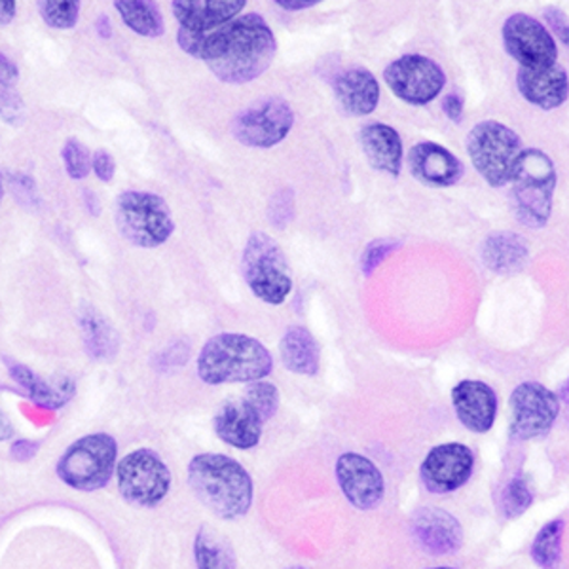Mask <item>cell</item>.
Here are the masks:
<instances>
[{"label": "cell", "mask_w": 569, "mask_h": 569, "mask_svg": "<svg viewBox=\"0 0 569 569\" xmlns=\"http://www.w3.org/2000/svg\"><path fill=\"white\" fill-rule=\"evenodd\" d=\"M429 569H456V568H448V566H439V568H429Z\"/></svg>", "instance_id": "49"}, {"label": "cell", "mask_w": 569, "mask_h": 569, "mask_svg": "<svg viewBox=\"0 0 569 569\" xmlns=\"http://www.w3.org/2000/svg\"><path fill=\"white\" fill-rule=\"evenodd\" d=\"M338 103L353 117H369L380 103V84L365 67L342 71L332 82Z\"/></svg>", "instance_id": "23"}, {"label": "cell", "mask_w": 569, "mask_h": 569, "mask_svg": "<svg viewBox=\"0 0 569 569\" xmlns=\"http://www.w3.org/2000/svg\"><path fill=\"white\" fill-rule=\"evenodd\" d=\"M243 399L247 402H251L254 410L259 412L260 418L264 420V423L278 415L279 391L273 383L264 382V380L249 383L246 388V393H243Z\"/></svg>", "instance_id": "33"}, {"label": "cell", "mask_w": 569, "mask_h": 569, "mask_svg": "<svg viewBox=\"0 0 569 569\" xmlns=\"http://www.w3.org/2000/svg\"><path fill=\"white\" fill-rule=\"evenodd\" d=\"M91 169L98 176L99 181L110 182L117 176V160L110 154L109 150L99 149L93 152Z\"/></svg>", "instance_id": "40"}, {"label": "cell", "mask_w": 569, "mask_h": 569, "mask_svg": "<svg viewBox=\"0 0 569 569\" xmlns=\"http://www.w3.org/2000/svg\"><path fill=\"white\" fill-rule=\"evenodd\" d=\"M337 480L343 498L357 511H375L386 498L382 471L362 453L346 452L338 458Z\"/></svg>", "instance_id": "15"}, {"label": "cell", "mask_w": 569, "mask_h": 569, "mask_svg": "<svg viewBox=\"0 0 569 569\" xmlns=\"http://www.w3.org/2000/svg\"><path fill=\"white\" fill-rule=\"evenodd\" d=\"M20 80V67L16 66L12 58L7 53L0 52V86L4 88H16Z\"/></svg>", "instance_id": "41"}, {"label": "cell", "mask_w": 569, "mask_h": 569, "mask_svg": "<svg viewBox=\"0 0 569 569\" xmlns=\"http://www.w3.org/2000/svg\"><path fill=\"white\" fill-rule=\"evenodd\" d=\"M410 536L431 557H448L463 545L460 520L439 507L418 509L410 520Z\"/></svg>", "instance_id": "16"}, {"label": "cell", "mask_w": 569, "mask_h": 569, "mask_svg": "<svg viewBox=\"0 0 569 569\" xmlns=\"http://www.w3.org/2000/svg\"><path fill=\"white\" fill-rule=\"evenodd\" d=\"M295 217V196L292 190H279L268 206V219L276 228H284Z\"/></svg>", "instance_id": "36"}, {"label": "cell", "mask_w": 569, "mask_h": 569, "mask_svg": "<svg viewBox=\"0 0 569 569\" xmlns=\"http://www.w3.org/2000/svg\"><path fill=\"white\" fill-rule=\"evenodd\" d=\"M18 13V0H0V29L10 26Z\"/></svg>", "instance_id": "45"}, {"label": "cell", "mask_w": 569, "mask_h": 569, "mask_svg": "<svg viewBox=\"0 0 569 569\" xmlns=\"http://www.w3.org/2000/svg\"><path fill=\"white\" fill-rule=\"evenodd\" d=\"M80 332L84 340L86 353L93 361H112L120 351V340H118L117 330L109 323L101 311L86 306L78 316Z\"/></svg>", "instance_id": "26"}, {"label": "cell", "mask_w": 569, "mask_h": 569, "mask_svg": "<svg viewBox=\"0 0 569 569\" xmlns=\"http://www.w3.org/2000/svg\"><path fill=\"white\" fill-rule=\"evenodd\" d=\"M8 372L16 382L20 383L21 389L29 395L31 401L37 402L39 407L50 408V410H59L66 407L67 402L74 397V382L67 376L56 378V380H46L42 376L37 375L33 369H29L21 362L13 359H4Z\"/></svg>", "instance_id": "24"}, {"label": "cell", "mask_w": 569, "mask_h": 569, "mask_svg": "<svg viewBox=\"0 0 569 569\" xmlns=\"http://www.w3.org/2000/svg\"><path fill=\"white\" fill-rule=\"evenodd\" d=\"M61 156H63V163H66L67 176L71 177L72 181H82V179L90 176L93 156H91L90 149L86 147L84 142L78 141L77 137L67 139Z\"/></svg>", "instance_id": "34"}, {"label": "cell", "mask_w": 569, "mask_h": 569, "mask_svg": "<svg viewBox=\"0 0 569 569\" xmlns=\"http://www.w3.org/2000/svg\"><path fill=\"white\" fill-rule=\"evenodd\" d=\"M114 219L118 232L142 249L163 246L176 230L168 201L144 190H126L118 196Z\"/></svg>", "instance_id": "7"}, {"label": "cell", "mask_w": 569, "mask_h": 569, "mask_svg": "<svg viewBox=\"0 0 569 569\" xmlns=\"http://www.w3.org/2000/svg\"><path fill=\"white\" fill-rule=\"evenodd\" d=\"M359 142L372 168L393 179L401 176L405 150L399 131L388 123L370 122L359 131Z\"/></svg>", "instance_id": "22"}, {"label": "cell", "mask_w": 569, "mask_h": 569, "mask_svg": "<svg viewBox=\"0 0 569 569\" xmlns=\"http://www.w3.org/2000/svg\"><path fill=\"white\" fill-rule=\"evenodd\" d=\"M241 273L252 295L266 305H283L291 295V268L283 249L268 233L249 236L241 254Z\"/></svg>", "instance_id": "6"}, {"label": "cell", "mask_w": 569, "mask_h": 569, "mask_svg": "<svg viewBox=\"0 0 569 569\" xmlns=\"http://www.w3.org/2000/svg\"><path fill=\"white\" fill-rule=\"evenodd\" d=\"M518 93L537 109L555 110L562 107L569 98V77L563 67L547 69H518Z\"/></svg>", "instance_id": "21"}, {"label": "cell", "mask_w": 569, "mask_h": 569, "mask_svg": "<svg viewBox=\"0 0 569 569\" xmlns=\"http://www.w3.org/2000/svg\"><path fill=\"white\" fill-rule=\"evenodd\" d=\"M284 367L295 375L316 376L319 372V346L305 327H291L279 343Z\"/></svg>", "instance_id": "27"}, {"label": "cell", "mask_w": 569, "mask_h": 569, "mask_svg": "<svg viewBox=\"0 0 569 569\" xmlns=\"http://www.w3.org/2000/svg\"><path fill=\"white\" fill-rule=\"evenodd\" d=\"M325 0H273V4H278L284 12H300L308 8L318 7Z\"/></svg>", "instance_id": "44"}, {"label": "cell", "mask_w": 569, "mask_h": 569, "mask_svg": "<svg viewBox=\"0 0 569 569\" xmlns=\"http://www.w3.org/2000/svg\"><path fill=\"white\" fill-rule=\"evenodd\" d=\"M213 427L217 437L222 442H227L228 447L252 450L259 447L264 420L260 418L251 402L240 397V399L222 402L219 412L214 415Z\"/></svg>", "instance_id": "18"}, {"label": "cell", "mask_w": 569, "mask_h": 569, "mask_svg": "<svg viewBox=\"0 0 569 569\" xmlns=\"http://www.w3.org/2000/svg\"><path fill=\"white\" fill-rule=\"evenodd\" d=\"M13 435V427L7 415L0 410V440H8Z\"/></svg>", "instance_id": "46"}, {"label": "cell", "mask_w": 569, "mask_h": 569, "mask_svg": "<svg viewBox=\"0 0 569 569\" xmlns=\"http://www.w3.org/2000/svg\"><path fill=\"white\" fill-rule=\"evenodd\" d=\"M26 118V104L13 88L0 86V120L7 123H20Z\"/></svg>", "instance_id": "38"}, {"label": "cell", "mask_w": 569, "mask_h": 569, "mask_svg": "<svg viewBox=\"0 0 569 569\" xmlns=\"http://www.w3.org/2000/svg\"><path fill=\"white\" fill-rule=\"evenodd\" d=\"M463 109H466V104H463V98H461L458 91H452V93H448L447 98L442 99V112H445L448 120H452V122H461Z\"/></svg>", "instance_id": "42"}, {"label": "cell", "mask_w": 569, "mask_h": 569, "mask_svg": "<svg viewBox=\"0 0 569 569\" xmlns=\"http://www.w3.org/2000/svg\"><path fill=\"white\" fill-rule=\"evenodd\" d=\"M295 126V110L281 98H266L240 110L232 120V137L249 149H272Z\"/></svg>", "instance_id": "10"}, {"label": "cell", "mask_w": 569, "mask_h": 569, "mask_svg": "<svg viewBox=\"0 0 569 569\" xmlns=\"http://www.w3.org/2000/svg\"><path fill=\"white\" fill-rule=\"evenodd\" d=\"M475 456L471 448L461 442H447L429 450L421 461L420 479L427 492L452 493L471 480Z\"/></svg>", "instance_id": "14"}, {"label": "cell", "mask_w": 569, "mask_h": 569, "mask_svg": "<svg viewBox=\"0 0 569 569\" xmlns=\"http://www.w3.org/2000/svg\"><path fill=\"white\" fill-rule=\"evenodd\" d=\"M533 503V493L526 485L525 479L509 480L499 496V511L505 518L522 517Z\"/></svg>", "instance_id": "32"}, {"label": "cell", "mask_w": 569, "mask_h": 569, "mask_svg": "<svg viewBox=\"0 0 569 569\" xmlns=\"http://www.w3.org/2000/svg\"><path fill=\"white\" fill-rule=\"evenodd\" d=\"M123 26L142 39H160L166 33V20L156 0H112Z\"/></svg>", "instance_id": "28"}, {"label": "cell", "mask_w": 569, "mask_h": 569, "mask_svg": "<svg viewBox=\"0 0 569 569\" xmlns=\"http://www.w3.org/2000/svg\"><path fill=\"white\" fill-rule=\"evenodd\" d=\"M177 44L190 58L200 59L224 84L240 86L262 77L278 53V40L260 13L240 18L209 33L177 31Z\"/></svg>", "instance_id": "1"}, {"label": "cell", "mask_w": 569, "mask_h": 569, "mask_svg": "<svg viewBox=\"0 0 569 569\" xmlns=\"http://www.w3.org/2000/svg\"><path fill=\"white\" fill-rule=\"evenodd\" d=\"M273 359L257 338L224 332L211 338L198 356V376L209 386L264 380Z\"/></svg>", "instance_id": "3"}, {"label": "cell", "mask_w": 569, "mask_h": 569, "mask_svg": "<svg viewBox=\"0 0 569 569\" xmlns=\"http://www.w3.org/2000/svg\"><path fill=\"white\" fill-rule=\"evenodd\" d=\"M194 562L198 569H238L230 539L208 526H201L196 533Z\"/></svg>", "instance_id": "29"}, {"label": "cell", "mask_w": 569, "mask_h": 569, "mask_svg": "<svg viewBox=\"0 0 569 569\" xmlns=\"http://www.w3.org/2000/svg\"><path fill=\"white\" fill-rule=\"evenodd\" d=\"M188 359H190V346L187 340H176L154 357V367L160 372H173L184 367Z\"/></svg>", "instance_id": "35"}, {"label": "cell", "mask_w": 569, "mask_h": 569, "mask_svg": "<svg viewBox=\"0 0 569 569\" xmlns=\"http://www.w3.org/2000/svg\"><path fill=\"white\" fill-rule=\"evenodd\" d=\"M452 405L461 426L472 433H488L498 416V395L480 380H463L452 389Z\"/></svg>", "instance_id": "20"}, {"label": "cell", "mask_w": 569, "mask_h": 569, "mask_svg": "<svg viewBox=\"0 0 569 569\" xmlns=\"http://www.w3.org/2000/svg\"><path fill=\"white\" fill-rule=\"evenodd\" d=\"M557 168L543 150L525 149L512 169V203L522 224L541 228L549 222L557 190Z\"/></svg>", "instance_id": "4"}, {"label": "cell", "mask_w": 569, "mask_h": 569, "mask_svg": "<svg viewBox=\"0 0 569 569\" xmlns=\"http://www.w3.org/2000/svg\"><path fill=\"white\" fill-rule=\"evenodd\" d=\"M511 435L518 440L537 439L549 433L560 415V399L541 383H520L512 391Z\"/></svg>", "instance_id": "13"}, {"label": "cell", "mask_w": 569, "mask_h": 569, "mask_svg": "<svg viewBox=\"0 0 569 569\" xmlns=\"http://www.w3.org/2000/svg\"><path fill=\"white\" fill-rule=\"evenodd\" d=\"M249 0H171L181 31L203 34L240 18Z\"/></svg>", "instance_id": "17"}, {"label": "cell", "mask_w": 569, "mask_h": 569, "mask_svg": "<svg viewBox=\"0 0 569 569\" xmlns=\"http://www.w3.org/2000/svg\"><path fill=\"white\" fill-rule=\"evenodd\" d=\"M98 33L99 37H103V39H109L110 33H112V27H110L109 16H99Z\"/></svg>", "instance_id": "47"}, {"label": "cell", "mask_w": 569, "mask_h": 569, "mask_svg": "<svg viewBox=\"0 0 569 569\" xmlns=\"http://www.w3.org/2000/svg\"><path fill=\"white\" fill-rule=\"evenodd\" d=\"M117 439L107 433H91L67 448L59 458L56 472L72 490L96 492L109 485L117 472Z\"/></svg>", "instance_id": "5"}, {"label": "cell", "mask_w": 569, "mask_h": 569, "mask_svg": "<svg viewBox=\"0 0 569 569\" xmlns=\"http://www.w3.org/2000/svg\"><path fill=\"white\" fill-rule=\"evenodd\" d=\"M505 52L522 69H547L557 66L558 44L543 21L530 13L515 12L501 29Z\"/></svg>", "instance_id": "12"}, {"label": "cell", "mask_w": 569, "mask_h": 569, "mask_svg": "<svg viewBox=\"0 0 569 569\" xmlns=\"http://www.w3.org/2000/svg\"><path fill=\"white\" fill-rule=\"evenodd\" d=\"M118 492L126 501L152 509L168 498L171 471L168 463L150 448H137L117 463Z\"/></svg>", "instance_id": "9"}, {"label": "cell", "mask_w": 569, "mask_h": 569, "mask_svg": "<svg viewBox=\"0 0 569 569\" xmlns=\"http://www.w3.org/2000/svg\"><path fill=\"white\" fill-rule=\"evenodd\" d=\"M39 16L53 31H71L78 26L82 0H37Z\"/></svg>", "instance_id": "31"}, {"label": "cell", "mask_w": 569, "mask_h": 569, "mask_svg": "<svg viewBox=\"0 0 569 569\" xmlns=\"http://www.w3.org/2000/svg\"><path fill=\"white\" fill-rule=\"evenodd\" d=\"M543 20L555 40L569 48V18L563 10L557 7L545 8Z\"/></svg>", "instance_id": "39"}, {"label": "cell", "mask_w": 569, "mask_h": 569, "mask_svg": "<svg viewBox=\"0 0 569 569\" xmlns=\"http://www.w3.org/2000/svg\"><path fill=\"white\" fill-rule=\"evenodd\" d=\"M40 442L37 440L29 439H20L16 440L12 445V450H10V456H12L16 461H29L33 460L37 452H39Z\"/></svg>", "instance_id": "43"}, {"label": "cell", "mask_w": 569, "mask_h": 569, "mask_svg": "<svg viewBox=\"0 0 569 569\" xmlns=\"http://www.w3.org/2000/svg\"><path fill=\"white\" fill-rule=\"evenodd\" d=\"M383 80L397 99L412 107H426L439 98L447 86L445 69L421 53H407L391 61Z\"/></svg>", "instance_id": "11"}, {"label": "cell", "mask_w": 569, "mask_h": 569, "mask_svg": "<svg viewBox=\"0 0 569 569\" xmlns=\"http://www.w3.org/2000/svg\"><path fill=\"white\" fill-rule=\"evenodd\" d=\"M408 169L416 181L429 187H452L463 177V163L447 147L423 141L408 152Z\"/></svg>", "instance_id": "19"}, {"label": "cell", "mask_w": 569, "mask_h": 569, "mask_svg": "<svg viewBox=\"0 0 569 569\" xmlns=\"http://www.w3.org/2000/svg\"><path fill=\"white\" fill-rule=\"evenodd\" d=\"M466 144L472 168L493 188L509 184L518 156L525 150L517 131L498 120L472 126Z\"/></svg>", "instance_id": "8"}, {"label": "cell", "mask_w": 569, "mask_h": 569, "mask_svg": "<svg viewBox=\"0 0 569 569\" xmlns=\"http://www.w3.org/2000/svg\"><path fill=\"white\" fill-rule=\"evenodd\" d=\"M287 569H308V568H305V566H291V568H287Z\"/></svg>", "instance_id": "48"}, {"label": "cell", "mask_w": 569, "mask_h": 569, "mask_svg": "<svg viewBox=\"0 0 569 569\" xmlns=\"http://www.w3.org/2000/svg\"><path fill=\"white\" fill-rule=\"evenodd\" d=\"M399 249V243L395 240H376L370 243L361 257V268L365 276H370L375 272L378 266L382 264L383 260L388 259L389 254Z\"/></svg>", "instance_id": "37"}, {"label": "cell", "mask_w": 569, "mask_h": 569, "mask_svg": "<svg viewBox=\"0 0 569 569\" xmlns=\"http://www.w3.org/2000/svg\"><path fill=\"white\" fill-rule=\"evenodd\" d=\"M0 198H2V182H0Z\"/></svg>", "instance_id": "50"}, {"label": "cell", "mask_w": 569, "mask_h": 569, "mask_svg": "<svg viewBox=\"0 0 569 569\" xmlns=\"http://www.w3.org/2000/svg\"><path fill=\"white\" fill-rule=\"evenodd\" d=\"M188 485L220 520H240L251 509L254 485L240 461L224 453H198L188 463Z\"/></svg>", "instance_id": "2"}, {"label": "cell", "mask_w": 569, "mask_h": 569, "mask_svg": "<svg viewBox=\"0 0 569 569\" xmlns=\"http://www.w3.org/2000/svg\"><path fill=\"white\" fill-rule=\"evenodd\" d=\"M563 520L555 518L537 531L530 555L541 569H557L562 558Z\"/></svg>", "instance_id": "30"}, {"label": "cell", "mask_w": 569, "mask_h": 569, "mask_svg": "<svg viewBox=\"0 0 569 569\" xmlns=\"http://www.w3.org/2000/svg\"><path fill=\"white\" fill-rule=\"evenodd\" d=\"M530 257V247L520 233H490L480 246V259L488 270L496 273H512L525 268Z\"/></svg>", "instance_id": "25"}]
</instances>
